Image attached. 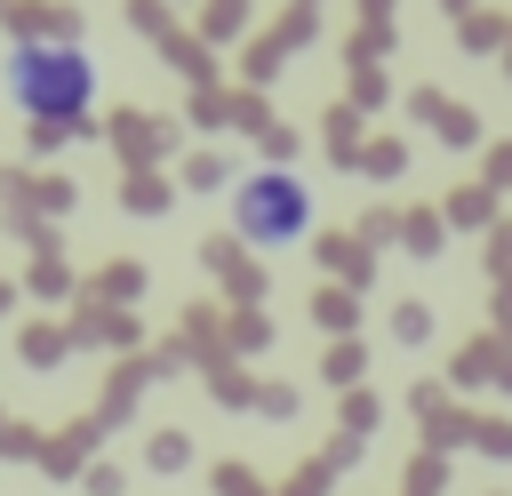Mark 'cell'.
<instances>
[{
	"instance_id": "obj_1",
	"label": "cell",
	"mask_w": 512,
	"mask_h": 496,
	"mask_svg": "<svg viewBox=\"0 0 512 496\" xmlns=\"http://www.w3.org/2000/svg\"><path fill=\"white\" fill-rule=\"evenodd\" d=\"M8 104L32 128H80L96 112V56L80 40H16L8 48Z\"/></svg>"
},
{
	"instance_id": "obj_2",
	"label": "cell",
	"mask_w": 512,
	"mask_h": 496,
	"mask_svg": "<svg viewBox=\"0 0 512 496\" xmlns=\"http://www.w3.org/2000/svg\"><path fill=\"white\" fill-rule=\"evenodd\" d=\"M232 232L256 248V256H288V248H304L312 240V184L296 176V168H248L240 184H232Z\"/></svg>"
}]
</instances>
